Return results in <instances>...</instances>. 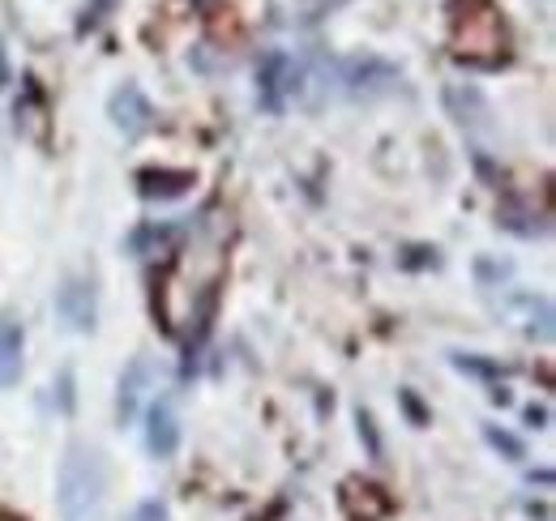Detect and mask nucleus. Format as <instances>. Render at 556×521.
Wrapping results in <instances>:
<instances>
[{
	"label": "nucleus",
	"mask_w": 556,
	"mask_h": 521,
	"mask_svg": "<svg viewBox=\"0 0 556 521\" xmlns=\"http://www.w3.org/2000/svg\"><path fill=\"white\" fill-rule=\"evenodd\" d=\"M26 368V329L13 317H0V390H13Z\"/></svg>",
	"instance_id": "0eeeda50"
},
{
	"label": "nucleus",
	"mask_w": 556,
	"mask_h": 521,
	"mask_svg": "<svg viewBox=\"0 0 556 521\" xmlns=\"http://www.w3.org/2000/svg\"><path fill=\"white\" fill-rule=\"evenodd\" d=\"M9 86V68H4V43H0V90Z\"/></svg>",
	"instance_id": "9b49d317"
},
{
	"label": "nucleus",
	"mask_w": 556,
	"mask_h": 521,
	"mask_svg": "<svg viewBox=\"0 0 556 521\" xmlns=\"http://www.w3.org/2000/svg\"><path fill=\"white\" fill-rule=\"evenodd\" d=\"M103 492H108V470L99 449L73 441L61 457V474H56V505L65 521H94L103 509Z\"/></svg>",
	"instance_id": "f257e3e1"
},
{
	"label": "nucleus",
	"mask_w": 556,
	"mask_h": 521,
	"mask_svg": "<svg viewBox=\"0 0 556 521\" xmlns=\"http://www.w3.org/2000/svg\"><path fill=\"white\" fill-rule=\"evenodd\" d=\"M56 317L73 329V333H90L94 317H99V291L90 278H77L70 274L61 287H56Z\"/></svg>",
	"instance_id": "f03ea898"
},
{
	"label": "nucleus",
	"mask_w": 556,
	"mask_h": 521,
	"mask_svg": "<svg viewBox=\"0 0 556 521\" xmlns=\"http://www.w3.org/2000/svg\"><path fill=\"white\" fill-rule=\"evenodd\" d=\"M108 4H112V0H94V17H103V9H108ZM94 17H90V22H94Z\"/></svg>",
	"instance_id": "f8f14e48"
},
{
	"label": "nucleus",
	"mask_w": 556,
	"mask_h": 521,
	"mask_svg": "<svg viewBox=\"0 0 556 521\" xmlns=\"http://www.w3.org/2000/svg\"><path fill=\"white\" fill-rule=\"evenodd\" d=\"M295 90H300V65H295L287 52H270V56L257 65V99H262V107L282 112Z\"/></svg>",
	"instance_id": "20e7f679"
},
{
	"label": "nucleus",
	"mask_w": 556,
	"mask_h": 521,
	"mask_svg": "<svg viewBox=\"0 0 556 521\" xmlns=\"http://www.w3.org/2000/svg\"><path fill=\"white\" fill-rule=\"evenodd\" d=\"M146 449L159 461L176 457V449H180V415H176V402L167 393H159L146 406Z\"/></svg>",
	"instance_id": "39448f33"
},
{
	"label": "nucleus",
	"mask_w": 556,
	"mask_h": 521,
	"mask_svg": "<svg viewBox=\"0 0 556 521\" xmlns=\"http://www.w3.org/2000/svg\"><path fill=\"white\" fill-rule=\"evenodd\" d=\"M527 419H531L535 428H544V419H548V410H535V406H531V410H527Z\"/></svg>",
	"instance_id": "9d476101"
},
{
	"label": "nucleus",
	"mask_w": 556,
	"mask_h": 521,
	"mask_svg": "<svg viewBox=\"0 0 556 521\" xmlns=\"http://www.w3.org/2000/svg\"><path fill=\"white\" fill-rule=\"evenodd\" d=\"M154 385V368H150V359L138 355L125 372H121V393H116V415H121V423H134L141 415V397L146 390Z\"/></svg>",
	"instance_id": "423d86ee"
},
{
	"label": "nucleus",
	"mask_w": 556,
	"mask_h": 521,
	"mask_svg": "<svg viewBox=\"0 0 556 521\" xmlns=\"http://www.w3.org/2000/svg\"><path fill=\"white\" fill-rule=\"evenodd\" d=\"M484 436L492 449H505L509 457H522V441H518V436H509V432H501V428H484Z\"/></svg>",
	"instance_id": "6e6552de"
},
{
	"label": "nucleus",
	"mask_w": 556,
	"mask_h": 521,
	"mask_svg": "<svg viewBox=\"0 0 556 521\" xmlns=\"http://www.w3.org/2000/svg\"><path fill=\"white\" fill-rule=\"evenodd\" d=\"M108 120H112V129L125 132V137L150 132V125H154V107H150V99L141 94L138 81H121V86L108 94Z\"/></svg>",
	"instance_id": "7ed1b4c3"
},
{
	"label": "nucleus",
	"mask_w": 556,
	"mask_h": 521,
	"mask_svg": "<svg viewBox=\"0 0 556 521\" xmlns=\"http://www.w3.org/2000/svg\"><path fill=\"white\" fill-rule=\"evenodd\" d=\"M129 521H167V505L163 500H141L138 509L129 513Z\"/></svg>",
	"instance_id": "1a4fd4ad"
}]
</instances>
